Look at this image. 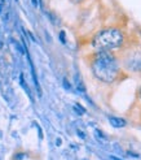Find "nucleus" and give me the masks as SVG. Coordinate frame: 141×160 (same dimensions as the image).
<instances>
[{"mask_svg": "<svg viewBox=\"0 0 141 160\" xmlns=\"http://www.w3.org/2000/svg\"><path fill=\"white\" fill-rule=\"evenodd\" d=\"M92 72L97 80L113 83L121 74V67L110 51H100L92 61Z\"/></svg>", "mask_w": 141, "mask_h": 160, "instance_id": "f257e3e1", "label": "nucleus"}, {"mask_svg": "<svg viewBox=\"0 0 141 160\" xmlns=\"http://www.w3.org/2000/svg\"><path fill=\"white\" fill-rule=\"evenodd\" d=\"M123 41H124V35L121 30L115 28H108L96 34L92 41V46L99 52L100 51H112L122 47Z\"/></svg>", "mask_w": 141, "mask_h": 160, "instance_id": "f03ea898", "label": "nucleus"}, {"mask_svg": "<svg viewBox=\"0 0 141 160\" xmlns=\"http://www.w3.org/2000/svg\"><path fill=\"white\" fill-rule=\"evenodd\" d=\"M126 65L128 69L135 72H141V52H135L126 59Z\"/></svg>", "mask_w": 141, "mask_h": 160, "instance_id": "7ed1b4c3", "label": "nucleus"}, {"mask_svg": "<svg viewBox=\"0 0 141 160\" xmlns=\"http://www.w3.org/2000/svg\"><path fill=\"white\" fill-rule=\"evenodd\" d=\"M109 121H110V124H112L114 128H117V129L126 126V124H127L126 120H123L121 117H109Z\"/></svg>", "mask_w": 141, "mask_h": 160, "instance_id": "20e7f679", "label": "nucleus"}, {"mask_svg": "<svg viewBox=\"0 0 141 160\" xmlns=\"http://www.w3.org/2000/svg\"><path fill=\"white\" fill-rule=\"evenodd\" d=\"M76 86H78V89L80 90V91H84V85H83V82L82 80H80V77H76Z\"/></svg>", "mask_w": 141, "mask_h": 160, "instance_id": "39448f33", "label": "nucleus"}, {"mask_svg": "<svg viewBox=\"0 0 141 160\" xmlns=\"http://www.w3.org/2000/svg\"><path fill=\"white\" fill-rule=\"evenodd\" d=\"M60 35H61V41H62V42H65V33L61 31V34H60Z\"/></svg>", "mask_w": 141, "mask_h": 160, "instance_id": "423d86ee", "label": "nucleus"}, {"mask_svg": "<svg viewBox=\"0 0 141 160\" xmlns=\"http://www.w3.org/2000/svg\"><path fill=\"white\" fill-rule=\"evenodd\" d=\"M70 2H72V3H75V4H78V3H80L82 0H70Z\"/></svg>", "mask_w": 141, "mask_h": 160, "instance_id": "0eeeda50", "label": "nucleus"}, {"mask_svg": "<svg viewBox=\"0 0 141 160\" xmlns=\"http://www.w3.org/2000/svg\"><path fill=\"white\" fill-rule=\"evenodd\" d=\"M140 98H141V90H140Z\"/></svg>", "mask_w": 141, "mask_h": 160, "instance_id": "6e6552de", "label": "nucleus"}]
</instances>
